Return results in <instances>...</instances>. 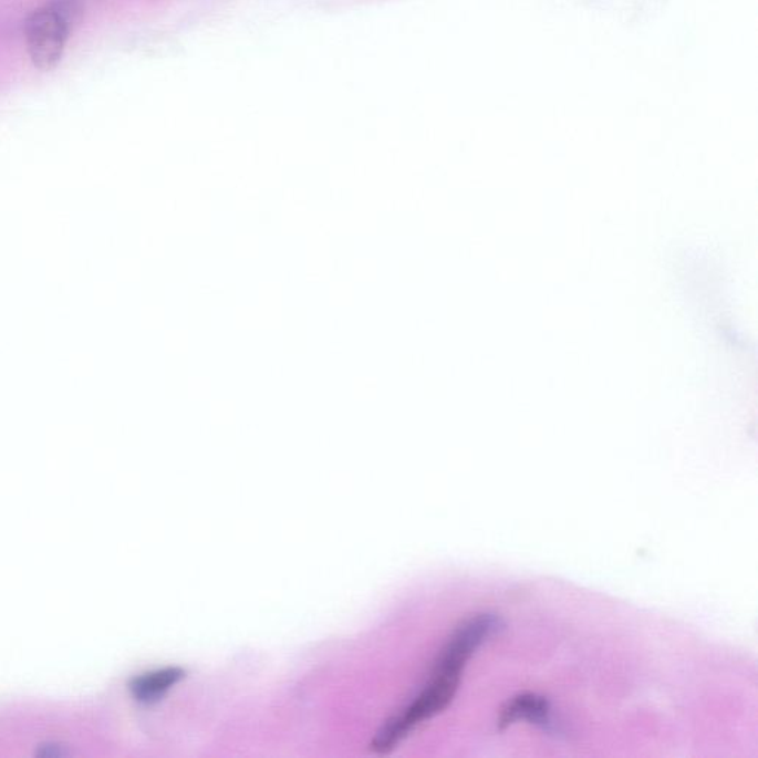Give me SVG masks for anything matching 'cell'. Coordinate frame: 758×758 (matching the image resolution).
<instances>
[{
  "mask_svg": "<svg viewBox=\"0 0 758 758\" xmlns=\"http://www.w3.org/2000/svg\"><path fill=\"white\" fill-rule=\"evenodd\" d=\"M186 678V669L166 667L139 674L129 683V690L134 698L142 704H155L179 682Z\"/></svg>",
  "mask_w": 758,
  "mask_h": 758,
  "instance_id": "277c9868",
  "label": "cell"
},
{
  "mask_svg": "<svg viewBox=\"0 0 758 758\" xmlns=\"http://www.w3.org/2000/svg\"><path fill=\"white\" fill-rule=\"evenodd\" d=\"M519 721H528L550 734L558 730L551 716L549 700L537 694H520L508 700L499 716L498 725L501 729H506Z\"/></svg>",
  "mask_w": 758,
  "mask_h": 758,
  "instance_id": "3957f363",
  "label": "cell"
},
{
  "mask_svg": "<svg viewBox=\"0 0 758 758\" xmlns=\"http://www.w3.org/2000/svg\"><path fill=\"white\" fill-rule=\"evenodd\" d=\"M501 630L502 621L489 613H481L464 621L442 648L435 668L419 694L376 731L371 744L372 751H392L412 731L444 713L457 695L468 661L479 651L481 644Z\"/></svg>",
  "mask_w": 758,
  "mask_h": 758,
  "instance_id": "6da1fadb",
  "label": "cell"
},
{
  "mask_svg": "<svg viewBox=\"0 0 758 758\" xmlns=\"http://www.w3.org/2000/svg\"><path fill=\"white\" fill-rule=\"evenodd\" d=\"M81 11L77 0H52L30 15L25 39L34 65L51 70L60 63L65 42Z\"/></svg>",
  "mask_w": 758,
  "mask_h": 758,
  "instance_id": "7a4b0ae2",
  "label": "cell"
}]
</instances>
